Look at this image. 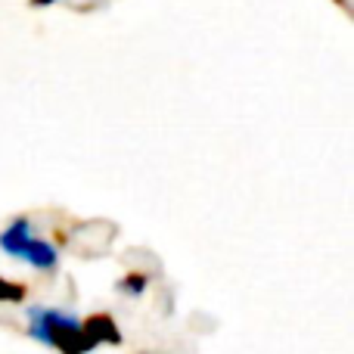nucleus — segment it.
Listing matches in <instances>:
<instances>
[{
  "label": "nucleus",
  "mask_w": 354,
  "mask_h": 354,
  "mask_svg": "<svg viewBox=\"0 0 354 354\" xmlns=\"http://www.w3.org/2000/svg\"><path fill=\"white\" fill-rule=\"evenodd\" d=\"M28 333L37 342L50 345V348H56L62 354H87L97 348V345L87 339L78 317H72V314H66V311H53V308H31Z\"/></svg>",
  "instance_id": "obj_1"
},
{
  "label": "nucleus",
  "mask_w": 354,
  "mask_h": 354,
  "mask_svg": "<svg viewBox=\"0 0 354 354\" xmlns=\"http://www.w3.org/2000/svg\"><path fill=\"white\" fill-rule=\"evenodd\" d=\"M147 280H149L147 274H128V277H124V280H122V292L140 295L143 289H147Z\"/></svg>",
  "instance_id": "obj_5"
},
{
  "label": "nucleus",
  "mask_w": 354,
  "mask_h": 354,
  "mask_svg": "<svg viewBox=\"0 0 354 354\" xmlns=\"http://www.w3.org/2000/svg\"><path fill=\"white\" fill-rule=\"evenodd\" d=\"M0 249L10 252L12 258L28 261L31 268H37V270L56 268V249L50 243H44V239L31 236V224L25 218L12 221V224L0 233Z\"/></svg>",
  "instance_id": "obj_2"
},
{
  "label": "nucleus",
  "mask_w": 354,
  "mask_h": 354,
  "mask_svg": "<svg viewBox=\"0 0 354 354\" xmlns=\"http://www.w3.org/2000/svg\"><path fill=\"white\" fill-rule=\"evenodd\" d=\"M81 326H84L87 339H91L93 345H103V342L118 345V342H122V333L115 330V320H112L109 314H91V317H87Z\"/></svg>",
  "instance_id": "obj_3"
},
{
  "label": "nucleus",
  "mask_w": 354,
  "mask_h": 354,
  "mask_svg": "<svg viewBox=\"0 0 354 354\" xmlns=\"http://www.w3.org/2000/svg\"><path fill=\"white\" fill-rule=\"evenodd\" d=\"M35 6H47V3H56V0H31Z\"/></svg>",
  "instance_id": "obj_6"
},
{
  "label": "nucleus",
  "mask_w": 354,
  "mask_h": 354,
  "mask_svg": "<svg viewBox=\"0 0 354 354\" xmlns=\"http://www.w3.org/2000/svg\"><path fill=\"white\" fill-rule=\"evenodd\" d=\"M22 299H25V286L6 283L3 277H0V301H22Z\"/></svg>",
  "instance_id": "obj_4"
}]
</instances>
